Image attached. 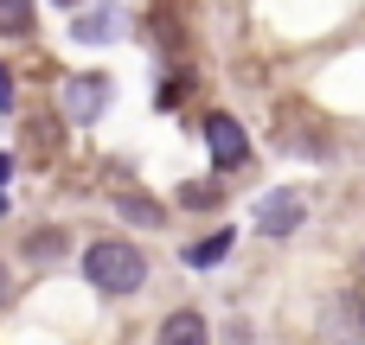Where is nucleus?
Returning a JSON list of instances; mask_svg holds the SVG:
<instances>
[{"mask_svg": "<svg viewBox=\"0 0 365 345\" xmlns=\"http://www.w3.org/2000/svg\"><path fill=\"white\" fill-rule=\"evenodd\" d=\"M302 218H308V198H295V192H269V198L257 205V237H295Z\"/></svg>", "mask_w": 365, "mask_h": 345, "instance_id": "obj_3", "label": "nucleus"}, {"mask_svg": "<svg viewBox=\"0 0 365 345\" xmlns=\"http://www.w3.org/2000/svg\"><path fill=\"white\" fill-rule=\"evenodd\" d=\"M83 282H90L103 301H128V294H141V282H148V256H141L128 237H96V243L83 250Z\"/></svg>", "mask_w": 365, "mask_h": 345, "instance_id": "obj_1", "label": "nucleus"}, {"mask_svg": "<svg viewBox=\"0 0 365 345\" xmlns=\"http://www.w3.org/2000/svg\"><path fill=\"white\" fill-rule=\"evenodd\" d=\"M32 19H38V13H32L26 0H0V32H32Z\"/></svg>", "mask_w": 365, "mask_h": 345, "instance_id": "obj_9", "label": "nucleus"}, {"mask_svg": "<svg viewBox=\"0 0 365 345\" xmlns=\"http://www.w3.org/2000/svg\"><path fill=\"white\" fill-rule=\"evenodd\" d=\"M359 339H365V307L353 294H340L334 301V345H359Z\"/></svg>", "mask_w": 365, "mask_h": 345, "instance_id": "obj_6", "label": "nucleus"}, {"mask_svg": "<svg viewBox=\"0 0 365 345\" xmlns=\"http://www.w3.org/2000/svg\"><path fill=\"white\" fill-rule=\"evenodd\" d=\"M103 102H109V77H103V70H83V77L64 83V115H71V122H96Z\"/></svg>", "mask_w": 365, "mask_h": 345, "instance_id": "obj_4", "label": "nucleus"}, {"mask_svg": "<svg viewBox=\"0 0 365 345\" xmlns=\"http://www.w3.org/2000/svg\"><path fill=\"white\" fill-rule=\"evenodd\" d=\"M109 26H115V13H109V6H103V13H96V6H90V13H77V38H103Z\"/></svg>", "mask_w": 365, "mask_h": 345, "instance_id": "obj_10", "label": "nucleus"}, {"mask_svg": "<svg viewBox=\"0 0 365 345\" xmlns=\"http://www.w3.org/2000/svg\"><path fill=\"white\" fill-rule=\"evenodd\" d=\"M115 211L135 218V224H160V205H148V198H115Z\"/></svg>", "mask_w": 365, "mask_h": 345, "instance_id": "obj_11", "label": "nucleus"}, {"mask_svg": "<svg viewBox=\"0 0 365 345\" xmlns=\"http://www.w3.org/2000/svg\"><path fill=\"white\" fill-rule=\"evenodd\" d=\"M0 307H6V269H0Z\"/></svg>", "mask_w": 365, "mask_h": 345, "instance_id": "obj_14", "label": "nucleus"}, {"mask_svg": "<svg viewBox=\"0 0 365 345\" xmlns=\"http://www.w3.org/2000/svg\"><path fill=\"white\" fill-rule=\"evenodd\" d=\"M205 147H212V160H218L225 173L250 160V141H244V128H237V115H225V109H212V115H205Z\"/></svg>", "mask_w": 365, "mask_h": 345, "instance_id": "obj_2", "label": "nucleus"}, {"mask_svg": "<svg viewBox=\"0 0 365 345\" xmlns=\"http://www.w3.org/2000/svg\"><path fill=\"white\" fill-rule=\"evenodd\" d=\"M160 345H212V327H205V314H192V307L167 314V320H160Z\"/></svg>", "mask_w": 365, "mask_h": 345, "instance_id": "obj_5", "label": "nucleus"}, {"mask_svg": "<svg viewBox=\"0 0 365 345\" xmlns=\"http://www.w3.org/2000/svg\"><path fill=\"white\" fill-rule=\"evenodd\" d=\"M6 109H13V70L0 64V115H6Z\"/></svg>", "mask_w": 365, "mask_h": 345, "instance_id": "obj_12", "label": "nucleus"}, {"mask_svg": "<svg viewBox=\"0 0 365 345\" xmlns=\"http://www.w3.org/2000/svg\"><path fill=\"white\" fill-rule=\"evenodd\" d=\"M6 179H13V160H6V154H0V186H6Z\"/></svg>", "mask_w": 365, "mask_h": 345, "instance_id": "obj_13", "label": "nucleus"}, {"mask_svg": "<svg viewBox=\"0 0 365 345\" xmlns=\"http://www.w3.org/2000/svg\"><path fill=\"white\" fill-rule=\"evenodd\" d=\"M58 250H64V230H32V237H26V256H32V262H51Z\"/></svg>", "mask_w": 365, "mask_h": 345, "instance_id": "obj_8", "label": "nucleus"}, {"mask_svg": "<svg viewBox=\"0 0 365 345\" xmlns=\"http://www.w3.org/2000/svg\"><path fill=\"white\" fill-rule=\"evenodd\" d=\"M231 256V230H218V237H199V243H186V269H218Z\"/></svg>", "mask_w": 365, "mask_h": 345, "instance_id": "obj_7", "label": "nucleus"}]
</instances>
